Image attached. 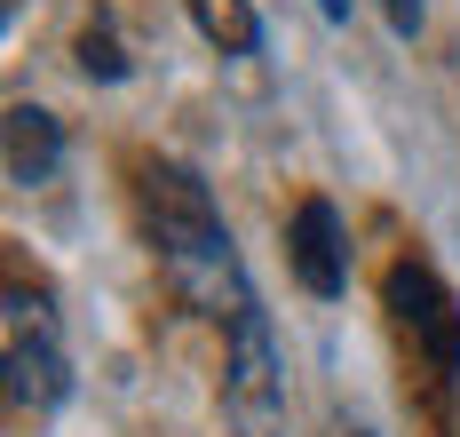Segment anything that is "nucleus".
<instances>
[{
    "instance_id": "nucleus-5",
    "label": "nucleus",
    "mask_w": 460,
    "mask_h": 437,
    "mask_svg": "<svg viewBox=\"0 0 460 437\" xmlns=\"http://www.w3.org/2000/svg\"><path fill=\"white\" fill-rule=\"evenodd\" d=\"M286 254H294V279L318 294V302L341 294V279H349V246H341V215H333L325 199H302V207H294Z\"/></svg>"
},
{
    "instance_id": "nucleus-7",
    "label": "nucleus",
    "mask_w": 460,
    "mask_h": 437,
    "mask_svg": "<svg viewBox=\"0 0 460 437\" xmlns=\"http://www.w3.org/2000/svg\"><path fill=\"white\" fill-rule=\"evenodd\" d=\"M190 16H199V32L223 56H254V40H262V24H254L246 0H190Z\"/></svg>"
},
{
    "instance_id": "nucleus-6",
    "label": "nucleus",
    "mask_w": 460,
    "mask_h": 437,
    "mask_svg": "<svg viewBox=\"0 0 460 437\" xmlns=\"http://www.w3.org/2000/svg\"><path fill=\"white\" fill-rule=\"evenodd\" d=\"M56 167H64V128L40 103H16L8 111V183H48Z\"/></svg>"
},
{
    "instance_id": "nucleus-3",
    "label": "nucleus",
    "mask_w": 460,
    "mask_h": 437,
    "mask_svg": "<svg viewBox=\"0 0 460 437\" xmlns=\"http://www.w3.org/2000/svg\"><path fill=\"white\" fill-rule=\"evenodd\" d=\"M223 422L230 437H286V366L262 302L230 326V358H223Z\"/></svg>"
},
{
    "instance_id": "nucleus-4",
    "label": "nucleus",
    "mask_w": 460,
    "mask_h": 437,
    "mask_svg": "<svg viewBox=\"0 0 460 437\" xmlns=\"http://www.w3.org/2000/svg\"><path fill=\"white\" fill-rule=\"evenodd\" d=\"M389 318H397V334L429 350V366L437 374H460V302L445 294V279L429 271V263H389Z\"/></svg>"
},
{
    "instance_id": "nucleus-1",
    "label": "nucleus",
    "mask_w": 460,
    "mask_h": 437,
    "mask_svg": "<svg viewBox=\"0 0 460 437\" xmlns=\"http://www.w3.org/2000/svg\"><path fill=\"white\" fill-rule=\"evenodd\" d=\"M143 223H151V254H159L167 287L183 294L199 318L238 326L254 310L246 263H238L223 215H215V199H207V183L190 167H175V159H151L143 167Z\"/></svg>"
},
{
    "instance_id": "nucleus-8",
    "label": "nucleus",
    "mask_w": 460,
    "mask_h": 437,
    "mask_svg": "<svg viewBox=\"0 0 460 437\" xmlns=\"http://www.w3.org/2000/svg\"><path fill=\"white\" fill-rule=\"evenodd\" d=\"M80 64H88L95 80H119V72H128V56L111 49V32H103V24H88V32H80Z\"/></svg>"
},
{
    "instance_id": "nucleus-10",
    "label": "nucleus",
    "mask_w": 460,
    "mask_h": 437,
    "mask_svg": "<svg viewBox=\"0 0 460 437\" xmlns=\"http://www.w3.org/2000/svg\"><path fill=\"white\" fill-rule=\"evenodd\" d=\"M318 16H333V24H341V16H349V0H318Z\"/></svg>"
},
{
    "instance_id": "nucleus-11",
    "label": "nucleus",
    "mask_w": 460,
    "mask_h": 437,
    "mask_svg": "<svg viewBox=\"0 0 460 437\" xmlns=\"http://www.w3.org/2000/svg\"><path fill=\"white\" fill-rule=\"evenodd\" d=\"M349 437H366V430H349Z\"/></svg>"
},
{
    "instance_id": "nucleus-9",
    "label": "nucleus",
    "mask_w": 460,
    "mask_h": 437,
    "mask_svg": "<svg viewBox=\"0 0 460 437\" xmlns=\"http://www.w3.org/2000/svg\"><path fill=\"white\" fill-rule=\"evenodd\" d=\"M381 16H389L397 40H413V32H420V0H381Z\"/></svg>"
},
{
    "instance_id": "nucleus-2",
    "label": "nucleus",
    "mask_w": 460,
    "mask_h": 437,
    "mask_svg": "<svg viewBox=\"0 0 460 437\" xmlns=\"http://www.w3.org/2000/svg\"><path fill=\"white\" fill-rule=\"evenodd\" d=\"M0 366H8V406L16 414H56L64 389H72V358H64V334H56V310L48 294L8 287L0 294Z\"/></svg>"
}]
</instances>
